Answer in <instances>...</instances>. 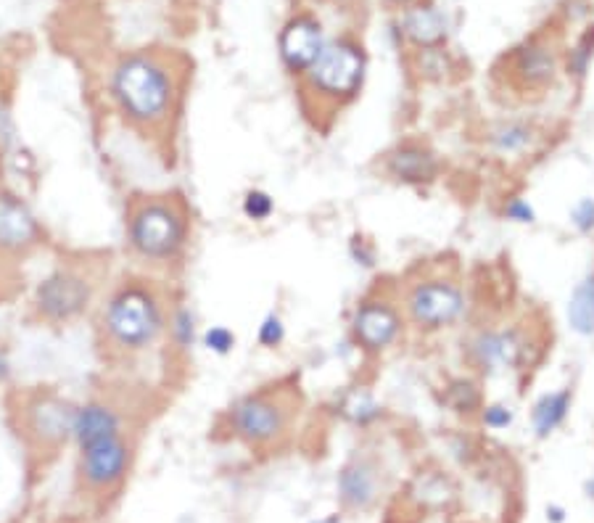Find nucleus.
I'll return each instance as SVG.
<instances>
[{
    "instance_id": "nucleus-1",
    "label": "nucleus",
    "mask_w": 594,
    "mask_h": 523,
    "mask_svg": "<svg viewBox=\"0 0 594 523\" xmlns=\"http://www.w3.org/2000/svg\"><path fill=\"white\" fill-rule=\"evenodd\" d=\"M180 56L156 48L125 50L109 72V100L117 117L143 138L164 141L178 122L185 72Z\"/></svg>"
},
{
    "instance_id": "nucleus-2",
    "label": "nucleus",
    "mask_w": 594,
    "mask_h": 523,
    "mask_svg": "<svg viewBox=\"0 0 594 523\" xmlns=\"http://www.w3.org/2000/svg\"><path fill=\"white\" fill-rule=\"evenodd\" d=\"M170 307L159 285L125 278L114 285L98 312V336L111 357L133 360L148 354L167 336Z\"/></svg>"
},
{
    "instance_id": "nucleus-3",
    "label": "nucleus",
    "mask_w": 594,
    "mask_h": 523,
    "mask_svg": "<svg viewBox=\"0 0 594 523\" xmlns=\"http://www.w3.org/2000/svg\"><path fill=\"white\" fill-rule=\"evenodd\" d=\"M127 248L145 265H178L190 243V214L180 193H137L125 214Z\"/></svg>"
},
{
    "instance_id": "nucleus-4",
    "label": "nucleus",
    "mask_w": 594,
    "mask_h": 523,
    "mask_svg": "<svg viewBox=\"0 0 594 523\" xmlns=\"http://www.w3.org/2000/svg\"><path fill=\"white\" fill-rule=\"evenodd\" d=\"M98 299V273L91 262L69 259L58 262L32 288L30 309L38 323L72 326L85 318Z\"/></svg>"
},
{
    "instance_id": "nucleus-5",
    "label": "nucleus",
    "mask_w": 594,
    "mask_h": 523,
    "mask_svg": "<svg viewBox=\"0 0 594 523\" xmlns=\"http://www.w3.org/2000/svg\"><path fill=\"white\" fill-rule=\"evenodd\" d=\"M296 410V391L273 383L238 397L225 410V426L230 436L249 447H270L288 433Z\"/></svg>"
},
{
    "instance_id": "nucleus-6",
    "label": "nucleus",
    "mask_w": 594,
    "mask_h": 523,
    "mask_svg": "<svg viewBox=\"0 0 594 523\" xmlns=\"http://www.w3.org/2000/svg\"><path fill=\"white\" fill-rule=\"evenodd\" d=\"M16 428L24 441L38 452H56L72 441L77 402L66 399L56 388H27L13 397Z\"/></svg>"
},
{
    "instance_id": "nucleus-7",
    "label": "nucleus",
    "mask_w": 594,
    "mask_h": 523,
    "mask_svg": "<svg viewBox=\"0 0 594 523\" xmlns=\"http://www.w3.org/2000/svg\"><path fill=\"white\" fill-rule=\"evenodd\" d=\"M365 69L367 58L363 46H357L349 38L328 40L318 61L301 74V85L322 106L341 109L344 103L360 95L365 83Z\"/></svg>"
},
{
    "instance_id": "nucleus-8",
    "label": "nucleus",
    "mask_w": 594,
    "mask_h": 523,
    "mask_svg": "<svg viewBox=\"0 0 594 523\" xmlns=\"http://www.w3.org/2000/svg\"><path fill=\"white\" fill-rule=\"evenodd\" d=\"M405 312L415 331L436 333L455 326L465 312V293L458 283L444 278H428L410 285L405 296Z\"/></svg>"
},
{
    "instance_id": "nucleus-9",
    "label": "nucleus",
    "mask_w": 594,
    "mask_h": 523,
    "mask_svg": "<svg viewBox=\"0 0 594 523\" xmlns=\"http://www.w3.org/2000/svg\"><path fill=\"white\" fill-rule=\"evenodd\" d=\"M46 243L43 222L30 201L8 186H0V262H19Z\"/></svg>"
},
{
    "instance_id": "nucleus-10",
    "label": "nucleus",
    "mask_w": 594,
    "mask_h": 523,
    "mask_svg": "<svg viewBox=\"0 0 594 523\" xmlns=\"http://www.w3.org/2000/svg\"><path fill=\"white\" fill-rule=\"evenodd\" d=\"M133 466V444L127 433L95 441L80 449L77 458V475L88 492H109L125 481Z\"/></svg>"
},
{
    "instance_id": "nucleus-11",
    "label": "nucleus",
    "mask_w": 594,
    "mask_h": 523,
    "mask_svg": "<svg viewBox=\"0 0 594 523\" xmlns=\"http://www.w3.org/2000/svg\"><path fill=\"white\" fill-rule=\"evenodd\" d=\"M405 328V318L397 304L386 299H365L352 315V338L367 354H380L391 349Z\"/></svg>"
},
{
    "instance_id": "nucleus-12",
    "label": "nucleus",
    "mask_w": 594,
    "mask_h": 523,
    "mask_svg": "<svg viewBox=\"0 0 594 523\" xmlns=\"http://www.w3.org/2000/svg\"><path fill=\"white\" fill-rule=\"evenodd\" d=\"M325 43L328 40H325L320 19L310 11H301L291 16L280 30V38H277L280 64L285 66L288 74L301 77L318 61Z\"/></svg>"
},
{
    "instance_id": "nucleus-13",
    "label": "nucleus",
    "mask_w": 594,
    "mask_h": 523,
    "mask_svg": "<svg viewBox=\"0 0 594 523\" xmlns=\"http://www.w3.org/2000/svg\"><path fill=\"white\" fill-rule=\"evenodd\" d=\"M383 170L391 180L405 183V186H428L439 178V159L436 153L417 141H405L394 145L383 156Z\"/></svg>"
},
{
    "instance_id": "nucleus-14",
    "label": "nucleus",
    "mask_w": 594,
    "mask_h": 523,
    "mask_svg": "<svg viewBox=\"0 0 594 523\" xmlns=\"http://www.w3.org/2000/svg\"><path fill=\"white\" fill-rule=\"evenodd\" d=\"M557 74V56L547 43H526L512 53L510 77L518 91L539 93L547 91Z\"/></svg>"
},
{
    "instance_id": "nucleus-15",
    "label": "nucleus",
    "mask_w": 594,
    "mask_h": 523,
    "mask_svg": "<svg viewBox=\"0 0 594 523\" xmlns=\"http://www.w3.org/2000/svg\"><path fill=\"white\" fill-rule=\"evenodd\" d=\"M119 433H125V415L119 413V407H114L106 399H88L77 405L74 431H72V441L77 444V449Z\"/></svg>"
},
{
    "instance_id": "nucleus-16",
    "label": "nucleus",
    "mask_w": 594,
    "mask_h": 523,
    "mask_svg": "<svg viewBox=\"0 0 594 523\" xmlns=\"http://www.w3.org/2000/svg\"><path fill=\"white\" fill-rule=\"evenodd\" d=\"M523 349L526 346L515 331H481L470 341V357L484 373L518 365Z\"/></svg>"
},
{
    "instance_id": "nucleus-17",
    "label": "nucleus",
    "mask_w": 594,
    "mask_h": 523,
    "mask_svg": "<svg viewBox=\"0 0 594 523\" xmlns=\"http://www.w3.org/2000/svg\"><path fill=\"white\" fill-rule=\"evenodd\" d=\"M402 35L417 48H441L447 43V19L431 3H417L402 11Z\"/></svg>"
},
{
    "instance_id": "nucleus-18",
    "label": "nucleus",
    "mask_w": 594,
    "mask_h": 523,
    "mask_svg": "<svg viewBox=\"0 0 594 523\" xmlns=\"http://www.w3.org/2000/svg\"><path fill=\"white\" fill-rule=\"evenodd\" d=\"M341 500L349 508H370L378 497V471L370 460H352L338 475Z\"/></svg>"
},
{
    "instance_id": "nucleus-19",
    "label": "nucleus",
    "mask_w": 594,
    "mask_h": 523,
    "mask_svg": "<svg viewBox=\"0 0 594 523\" xmlns=\"http://www.w3.org/2000/svg\"><path fill=\"white\" fill-rule=\"evenodd\" d=\"M571 402H573V394L568 388L563 391H552V394H542L531 410V423L539 439H547L549 433L557 426H563V421L568 418L571 413Z\"/></svg>"
},
{
    "instance_id": "nucleus-20",
    "label": "nucleus",
    "mask_w": 594,
    "mask_h": 523,
    "mask_svg": "<svg viewBox=\"0 0 594 523\" xmlns=\"http://www.w3.org/2000/svg\"><path fill=\"white\" fill-rule=\"evenodd\" d=\"M568 323L581 336L594 333V275L576 285L568 304Z\"/></svg>"
},
{
    "instance_id": "nucleus-21",
    "label": "nucleus",
    "mask_w": 594,
    "mask_h": 523,
    "mask_svg": "<svg viewBox=\"0 0 594 523\" xmlns=\"http://www.w3.org/2000/svg\"><path fill=\"white\" fill-rule=\"evenodd\" d=\"M534 138H537V133L526 122H504L489 135V141L500 153H520L534 143Z\"/></svg>"
},
{
    "instance_id": "nucleus-22",
    "label": "nucleus",
    "mask_w": 594,
    "mask_h": 523,
    "mask_svg": "<svg viewBox=\"0 0 594 523\" xmlns=\"http://www.w3.org/2000/svg\"><path fill=\"white\" fill-rule=\"evenodd\" d=\"M13 85L5 69H0V159L13 145Z\"/></svg>"
},
{
    "instance_id": "nucleus-23",
    "label": "nucleus",
    "mask_w": 594,
    "mask_h": 523,
    "mask_svg": "<svg viewBox=\"0 0 594 523\" xmlns=\"http://www.w3.org/2000/svg\"><path fill=\"white\" fill-rule=\"evenodd\" d=\"M444 402L459 413V415H470L481 407V394H478V386L473 380L458 379L452 380L444 391Z\"/></svg>"
},
{
    "instance_id": "nucleus-24",
    "label": "nucleus",
    "mask_w": 594,
    "mask_h": 523,
    "mask_svg": "<svg viewBox=\"0 0 594 523\" xmlns=\"http://www.w3.org/2000/svg\"><path fill=\"white\" fill-rule=\"evenodd\" d=\"M167 333L172 338V344L178 349H190L196 344V312L190 307H175L170 309V326H167Z\"/></svg>"
},
{
    "instance_id": "nucleus-25",
    "label": "nucleus",
    "mask_w": 594,
    "mask_h": 523,
    "mask_svg": "<svg viewBox=\"0 0 594 523\" xmlns=\"http://www.w3.org/2000/svg\"><path fill=\"white\" fill-rule=\"evenodd\" d=\"M341 413H344L352 423H357V426H370L372 421L380 418L383 407H380L378 402H372L367 394H352V397L344 402Z\"/></svg>"
},
{
    "instance_id": "nucleus-26",
    "label": "nucleus",
    "mask_w": 594,
    "mask_h": 523,
    "mask_svg": "<svg viewBox=\"0 0 594 523\" xmlns=\"http://www.w3.org/2000/svg\"><path fill=\"white\" fill-rule=\"evenodd\" d=\"M240 209H243V214H246V220H251V222H265V220H270L275 212V198L267 193V190L262 188H251L246 196H243V204H240Z\"/></svg>"
},
{
    "instance_id": "nucleus-27",
    "label": "nucleus",
    "mask_w": 594,
    "mask_h": 523,
    "mask_svg": "<svg viewBox=\"0 0 594 523\" xmlns=\"http://www.w3.org/2000/svg\"><path fill=\"white\" fill-rule=\"evenodd\" d=\"M417 64H420V74L425 80H441L444 72L450 69V58L441 48H420Z\"/></svg>"
},
{
    "instance_id": "nucleus-28",
    "label": "nucleus",
    "mask_w": 594,
    "mask_h": 523,
    "mask_svg": "<svg viewBox=\"0 0 594 523\" xmlns=\"http://www.w3.org/2000/svg\"><path fill=\"white\" fill-rule=\"evenodd\" d=\"M235 333L230 331L228 326H209L206 331L201 333V344L212 352V354H220V357H228L230 352L235 349Z\"/></svg>"
},
{
    "instance_id": "nucleus-29",
    "label": "nucleus",
    "mask_w": 594,
    "mask_h": 523,
    "mask_svg": "<svg viewBox=\"0 0 594 523\" xmlns=\"http://www.w3.org/2000/svg\"><path fill=\"white\" fill-rule=\"evenodd\" d=\"M257 338H259V344H262L265 349H277V346L285 341L283 318H280L277 312H270V315L262 320V326H259V331H257Z\"/></svg>"
},
{
    "instance_id": "nucleus-30",
    "label": "nucleus",
    "mask_w": 594,
    "mask_h": 523,
    "mask_svg": "<svg viewBox=\"0 0 594 523\" xmlns=\"http://www.w3.org/2000/svg\"><path fill=\"white\" fill-rule=\"evenodd\" d=\"M504 217L512 220V222H520V225H531L537 220V212L528 201L523 198H510L507 206H504Z\"/></svg>"
},
{
    "instance_id": "nucleus-31",
    "label": "nucleus",
    "mask_w": 594,
    "mask_h": 523,
    "mask_svg": "<svg viewBox=\"0 0 594 523\" xmlns=\"http://www.w3.org/2000/svg\"><path fill=\"white\" fill-rule=\"evenodd\" d=\"M481 418H484L486 426L500 431V428H507L515 421V413H512L507 405H500V402H497V405H486L484 413H481Z\"/></svg>"
},
{
    "instance_id": "nucleus-32",
    "label": "nucleus",
    "mask_w": 594,
    "mask_h": 523,
    "mask_svg": "<svg viewBox=\"0 0 594 523\" xmlns=\"http://www.w3.org/2000/svg\"><path fill=\"white\" fill-rule=\"evenodd\" d=\"M571 222L576 225V231H581V233H590L594 228V201L592 198H584V201H579L576 204V209H573V214H571Z\"/></svg>"
},
{
    "instance_id": "nucleus-33",
    "label": "nucleus",
    "mask_w": 594,
    "mask_h": 523,
    "mask_svg": "<svg viewBox=\"0 0 594 523\" xmlns=\"http://www.w3.org/2000/svg\"><path fill=\"white\" fill-rule=\"evenodd\" d=\"M11 373H13V365H11V352H8V346L0 341V383H8V380H11Z\"/></svg>"
},
{
    "instance_id": "nucleus-34",
    "label": "nucleus",
    "mask_w": 594,
    "mask_h": 523,
    "mask_svg": "<svg viewBox=\"0 0 594 523\" xmlns=\"http://www.w3.org/2000/svg\"><path fill=\"white\" fill-rule=\"evenodd\" d=\"M389 8H399V11H407L412 5H417V3H423V0H383Z\"/></svg>"
},
{
    "instance_id": "nucleus-35",
    "label": "nucleus",
    "mask_w": 594,
    "mask_h": 523,
    "mask_svg": "<svg viewBox=\"0 0 594 523\" xmlns=\"http://www.w3.org/2000/svg\"><path fill=\"white\" fill-rule=\"evenodd\" d=\"M547 513H549V519H552V521H557V523L563 521V510H560V508H549Z\"/></svg>"
},
{
    "instance_id": "nucleus-36",
    "label": "nucleus",
    "mask_w": 594,
    "mask_h": 523,
    "mask_svg": "<svg viewBox=\"0 0 594 523\" xmlns=\"http://www.w3.org/2000/svg\"><path fill=\"white\" fill-rule=\"evenodd\" d=\"M315 523H341V521H338V516H330V519H322V521H315Z\"/></svg>"
},
{
    "instance_id": "nucleus-37",
    "label": "nucleus",
    "mask_w": 594,
    "mask_h": 523,
    "mask_svg": "<svg viewBox=\"0 0 594 523\" xmlns=\"http://www.w3.org/2000/svg\"><path fill=\"white\" fill-rule=\"evenodd\" d=\"M330 3H352V0H330Z\"/></svg>"
},
{
    "instance_id": "nucleus-38",
    "label": "nucleus",
    "mask_w": 594,
    "mask_h": 523,
    "mask_svg": "<svg viewBox=\"0 0 594 523\" xmlns=\"http://www.w3.org/2000/svg\"><path fill=\"white\" fill-rule=\"evenodd\" d=\"M590 492H594V484H590Z\"/></svg>"
}]
</instances>
